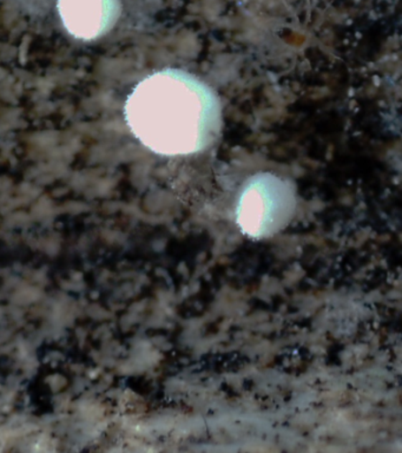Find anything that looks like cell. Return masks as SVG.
Masks as SVG:
<instances>
[{"mask_svg":"<svg viewBox=\"0 0 402 453\" xmlns=\"http://www.w3.org/2000/svg\"><path fill=\"white\" fill-rule=\"evenodd\" d=\"M294 191L273 173L254 176L239 198L236 219L250 237L270 235L288 221L294 209Z\"/></svg>","mask_w":402,"mask_h":453,"instance_id":"2","label":"cell"},{"mask_svg":"<svg viewBox=\"0 0 402 453\" xmlns=\"http://www.w3.org/2000/svg\"><path fill=\"white\" fill-rule=\"evenodd\" d=\"M65 30L80 41H94L110 31L119 16L118 0H58Z\"/></svg>","mask_w":402,"mask_h":453,"instance_id":"3","label":"cell"},{"mask_svg":"<svg viewBox=\"0 0 402 453\" xmlns=\"http://www.w3.org/2000/svg\"><path fill=\"white\" fill-rule=\"evenodd\" d=\"M133 136L163 156L206 150L222 127L220 99L204 81L186 71L165 69L144 78L125 104Z\"/></svg>","mask_w":402,"mask_h":453,"instance_id":"1","label":"cell"}]
</instances>
